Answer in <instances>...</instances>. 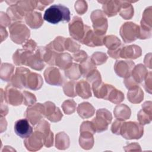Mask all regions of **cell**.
I'll list each match as a JSON object with an SVG mask.
<instances>
[{
  "mask_svg": "<svg viewBox=\"0 0 152 152\" xmlns=\"http://www.w3.org/2000/svg\"><path fill=\"white\" fill-rule=\"evenodd\" d=\"M124 121H121L119 119H117L115 120L111 126V131L113 132V134H116V135H119V130H120V128L121 126L122 125V124L123 123Z\"/></svg>",
  "mask_w": 152,
  "mask_h": 152,
  "instance_id": "obj_56",
  "label": "cell"
},
{
  "mask_svg": "<svg viewBox=\"0 0 152 152\" xmlns=\"http://www.w3.org/2000/svg\"><path fill=\"white\" fill-rule=\"evenodd\" d=\"M34 130L39 131L42 132L43 135L44 145L49 148L53 145V134L50 131V124L45 120H41L35 126Z\"/></svg>",
  "mask_w": 152,
  "mask_h": 152,
  "instance_id": "obj_14",
  "label": "cell"
},
{
  "mask_svg": "<svg viewBox=\"0 0 152 152\" xmlns=\"http://www.w3.org/2000/svg\"><path fill=\"white\" fill-rule=\"evenodd\" d=\"M0 24L1 27H7L10 26L11 24L10 18L7 14H5L4 12L1 11L0 12Z\"/></svg>",
  "mask_w": 152,
  "mask_h": 152,
  "instance_id": "obj_54",
  "label": "cell"
},
{
  "mask_svg": "<svg viewBox=\"0 0 152 152\" xmlns=\"http://www.w3.org/2000/svg\"><path fill=\"white\" fill-rule=\"evenodd\" d=\"M134 66L135 64L131 61H116L114 70L119 77L126 78L131 75Z\"/></svg>",
  "mask_w": 152,
  "mask_h": 152,
  "instance_id": "obj_16",
  "label": "cell"
},
{
  "mask_svg": "<svg viewBox=\"0 0 152 152\" xmlns=\"http://www.w3.org/2000/svg\"><path fill=\"white\" fill-rule=\"evenodd\" d=\"M53 1H36V8L42 11L47 5L52 3Z\"/></svg>",
  "mask_w": 152,
  "mask_h": 152,
  "instance_id": "obj_57",
  "label": "cell"
},
{
  "mask_svg": "<svg viewBox=\"0 0 152 152\" xmlns=\"http://www.w3.org/2000/svg\"><path fill=\"white\" fill-rule=\"evenodd\" d=\"M45 117L52 122H56L62 119L63 114L58 107L52 102H46L44 104Z\"/></svg>",
  "mask_w": 152,
  "mask_h": 152,
  "instance_id": "obj_17",
  "label": "cell"
},
{
  "mask_svg": "<svg viewBox=\"0 0 152 152\" xmlns=\"http://www.w3.org/2000/svg\"><path fill=\"white\" fill-rule=\"evenodd\" d=\"M69 138L64 132H60L55 137V147L59 150H65L69 146Z\"/></svg>",
  "mask_w": 152,
  "mask_h": 152,
  "instance_id": "obj_39",
  "label": "cell"
},
{
  "mask_svg": "<svg viewBox=\"0 0 152 152\" xmlns=\"http://www.w3.org/2000/svg\"><path fill=\"white\" fill-rule=\"evenodd\" d=\"M76 83L74 81H69L65 83L63 87V90L65 94L71 97H74L77 96L75 91Z\"/></svg>",
  "mask_w": 152,
  "mask_h": 152,
  "instance_id": "obj_44",
  "label": "cell"
},
{
  "mask_svg": "<svg viewBox=\"0 0 152 152\" xmlns=\"http://www.w3.org/2000/svg\"><path fill=\"white\" fill-rule=\"evenodd\" d=\"M90 18L93 23V31L99 36H103L108 27L107 20L103 11L100 10L93 11L90 15Z\"/></svg>",
  "mask_w": 152,
  "mask_h": 152,
  "instance_id": "obj_4",
  "label": "cell"
},
{
  "mask_svg": "<svg viewBox=\"0 0 152 152\" xmlns=\"http://www.w3.org/2000/svg\"><path fill=\"white\" fill-rule=\"evenodd\" d=\"M43 75L46 82L50 85L61 86L64 83V80L59 69L55 66L46 69Z\"/></svg>",
  "mask_w": 152,
  "mask_h": 152,
  "instance_id": "obj_13",
  "label": "cell"
},
{
  "mask_svg": "<svg viewBox=\"0 0 152 152\" xmlns=\"http://www.w3.org/2000/svg\"><path fill=\"white\" fill-rule=\"evenodd\" d=\"M151 7L147 8L142 14V18L139 26L138 39H148L151 35Z\"/></svg>",
  "mask_w": 152,
  "mask_h": 152,
  "instance_id": "obj_7",
  "label": "cell"
},
{
  "mask_svg": "<svg viewBox=\"0 0 152 152\" xmlns=\"http://www.w3.org/2000/svg\"><path fill=\"white\" fill-rule=\"evenodd\" d=\"M24 116L33 125L38 124L45 116V107L43 104L36 103L29 106L24 113Z\"/></svg>",
  "mask_w": 152,
  "mask_h": 152,
  "instance_id": "obj_9",
  "label": "cell"
},
{
  "mask_svg": "<svg viewBox=\"0 0 152 152\" xmlns=\"http://www.w3.org/2000/svg\"><path fill=\"white\" fill-rule=\"evenodd\" d=\"M23 103H24V104L28 106H31L34 104V103L36 102V97L34 96V94L27 91H23Z\"/></svg>",
  "mask_w": 152,
  "mask_h": 152,
  "instance_id": "obj_50",
  "label": "cell"
},
{
  "mask_svg": "<svg viewBox=\"0 0 152 152\" xmlns=\"http://www.w3.org/2000/svg\"><path fill=\"white\" fill-rule=\"evenodd\" d=\"M137 118L140 124L142 125L148 124L151 121V102L147 101L142 104V109L137 115Z\"/></svg>",
  "mask_w": 152,
  "mask_h": 152,
  "instance_id": "obj_22",
  "label": "cell"
},
{
  "mask_svg": "<svg viewBox=\"0 0 152 152\" xmlns=\"http://www.w3.org/2000/svg\"><path fill=\"white\" fill-rule=\"evenodd\" d=\"M30 71L26 68L20 66L15 69V72L11 78V84L18 88L22 89L24 87L27 75Z\"/></svg>",
  "mask_w": 152,
  "mask_h": 152,
  "instance_id": "obj_19",
  "label": "cell"
},
{
  "mask_svg": "<svg viewBox=\"0 0 152 152\" xmlns=\"http://www.w3.org/2000/svg\"><path fill=\"white\" fill-rule=\"evenodd\" d=\"M26 24L31 28L36 29L42 26L43 20L41 13L37 11H32L25 16Z\"/></svg>",
  "mask_w": 152,
  "mask_h": 152,
  "instance_id": "obj_26",
  "label": "cell"
},
{
  "mask_svg": "<svg viewBox=\"0 0 152 152\" xmlns=\"http://www.w3.org/2000/svg\"><path fill=\"white\" fill-rule=\"evenodd\" d=\"M87 26V25L84 24L80 17H74L68 25L70 36L74 40L80 42L85 34Z\"/></svg>",
  "mask_w": 152,
  "mask_h": 152,
  "instance_id": "obj_8",
  "label": "cell"
},
{
  "mask_svg": "<svg viewBox=\"0 0 152 152\" xmlns=\"http://www.w3.org/2000/svg\"><path fill=\"white\" fill-rule=\"evenodd\" d=\"M14 66L8 63H2L0 68V77L1 80L5 81H10L11 80L14 75Z\"/></svg>",
  "mask_w": 152,
  "mask_h": 152,
  "instance_id": "obj_36",
  "label": "cell"
},
{
  "mask_svg": "<svg viewBox=\"0 0 152 152\" xmlns=\"http://www.w3.org/2000/svg\"><path fill=\"white\" fill-rule=\"evenodd\" d=\"M104 37L96 34L88 26L85 34L80 42L90 47L103 46Z\"/></svg>",
  "mask_w": 152,
  "mask_h": 152,
  "instance_id": "obj_15",
  "label": "cell"
},
{
  "mask_svg": "<svg viewBox=\"0 0 152 152\" xmlns=\"http://www.w3.org/2000/svg\"><path fill=\"white\" fill-rule=\"evenodd\" d=\"M14 131L18 136L22 138H26L32 134L33 128L27 119H21L15 122Z\"/></svg>",
  "mask_w": 152,
  "mask_h": 152,
  "instance_id": "obj_18",
  "label": "cell"
},
{
  "mask_svg": "<svg viewBox=\"0 0 152 152\" xmlns=\"http://www.w3.org/2000/svg\"><path fill=\"white\" fill-rule=\"evenodd\" d=\"M144 128L142 125L137 122H123L120 130L119 135H121L126 140L140 139L143 135Z\"/></svg>",
  "mask_w": 152,
  "mask_h": 152,
  "instance_id": "obj_3",
  "label": "cell"
},
{
  "mask_svg": "<svg viewBox=\"0 0 152 152\" xmlns=\"http://www.w3.org/2000/svg\"><path fill=\"white\" fill-rule=\"evenodd\" d=\"M75 91L77 95L84 99L91 97V87L90 83L86 80H81L76 83Z\"/></svg>",
  "mask_w": 152,
  "mask_h": 152,
  "instance_id": "obj_28",
  "label": "cell"
},
{
  "mask_svg": "<svg viewBox=\"0 0 152 152\" xmlns=\"http://www.w3.org/2000/svg\"><path fill=\"white\" fill-rule=\"evenodd\" d=\"M15 6L20 15L24 17L36 8V1H17Z\"/></svg>",
  "mask_w": 152,
  "mask_h": 152,
  "instance_id": "obj_27",
  "label": "cell"
},
{
  "mask_svg": "<svg viewBox=\"0 0 152 152\" xmlns=\"http://www.w3.org/2000/svg\"><path fill=\"white\" fill-rule=\"evenodd\" d=\"M64 45L65 50L74 53L78 51L80 48V45L77 43L75 40L70 37L65 39Z\"/></svg>",
  "mask_w": 152,
  "mask_h": 152,
  "instance_id": "obj_47",
  "label": "cell"
},
{
  "mask_svg": "<svg viewBox=\"0 0 152 152\" xmlns=\"http://www.w3.org/2000/svg\"><path fill=\"white\" fill-rule=\"evenodd\" d=\"M70 11L66 7L61 4L51 5L45 12L43 19L46 21L56 24L61 21H70Z\"/></svg>",
  "mask_w": 152,
  "mask_h": 152,
  "instance_id": "obj_1",
  "label": "cell"
},
{
  "mask_svg": "<svg viewBox=\"0 0 152 152\" xmlns=\"http://www.w3.org/2000/svg\"><path fill=\"white\" fill-rule=\"evenodd\" d=\"M65 74L68 78L71 80L74 81L79 79L81 76L79 64L72 63L70 66L65 70Z\"/></svg>",
  "mask_w": 152,
  "mask_h": 152,
  "instance_id": "obj_40",
  "label": "cell"
},
{
  "mask_svg": "<svg viewBox=\"0 0 152 152\" xmlns=\"http://www.w3.org/2000/svg\"><path fill=\"white\" fill-rule=\"evenodd\" d=\"M127 97L128 100L132 103H140L144 98V93L138 86H136L128 90Z\"/></svg>",
  "mask_w": 152,
  "mask_h": 152,
  "instance_id": "obj_31",
  "label": "cell"
},
{
  "mask_svg": "<svg viewBox=\"0 0 152 152\" xmlns=\"http://www.w3.org/2000/svg\"><path fill=\"white\" fill-rule=\"evenodd\" d=\"M16 4V3H15ZM11 5L8 7L7 10V14L8 15V17L10 18L11 20L17 21V20H20L23 18V17H22L20 14L17 11L15 4Z\"/></svg>",
  "mask_w": 152,
  "mask_h": 152,
  "instance_id": "obj_48",
  "label": "cell"
},
{
  "mask_svg": "<svg viewBox=\"0 0 152 152\" xmlns=\"http://www.w3.org/2000/svg\"><path fill=\"white\" fill-rule=\"evenodd\" d=\"M86 78L87 81L91 84H93L99 81H102L101 75L99 71L96 69H94L90 72Z\"/></svg>",
  "mask_w": 152,
  "mask_h": 152,
  "instance_id": "obj_49",
  "label": "cell"
},
{
  "mask_svg": "<svg viewBox=\"0 0 152 152\" xmlns=\"http://www.w3.org/2000/svg\"><path fill=\"white\" fill-rule=\"evenodd\" d=\"M74 7L75 9V11L79 15L84 14L87 11L88 8L87 2L86 1L83 0L77 1L75 3Z\"/></svg>",
  "mask_w": 152,
  "mask_h": 152,
  "instance_id": "obj_51",
  "label": "cell"
},
{
  "mask_svg": "<svg viewBox=\"0 0 152 152\" xmlns=\"http://www.w3.org/2000/svg\"><path fill=\"white\" fill-rule=\"evenodd\" d=\"M113 86L99 81L91 84V88L94 96L99 99H103L106 100L109 91Z\"/></svg>",
  "mask_w": 152,
  "mask_h": 152,
  "instance_id": "obj_21",
  "label": "cell"
},
{
  "mask_svg": "<svg viewBox=\"0 0 152 152\" xmlns=\"http://www.w3.org/2000/svg\"><path fill=\"white\" fill-rule=\"evenodd\" d=\"M43 83V78L40 74L30 71L27 75L24 87L33 90H37L42 87Z\"/></svg>",
  "mask_w": 152,
  "mask_h": 152,
  "instance_id": "obj_20",
  "label": "cell"
},
{
  "mask_svg": "<svg viewBox=\"0 0 152 152\" xmlns=\"http://www.w3.org/2000/svg\"><path fill=\"white\" fill-rule=\"evenodd\" d=\"M7 36H8V33L5 29V27L1 26V42H2L4 40H5L7 37Z\"/></svg>",
  "mask_w": 152,
  "mask_h": 152,
  "instance_id": "obj_60",
  "label": "cell"
},
{
  "mask_svg": "<svg viewBox=\"0 0 152 152\" xmlns=\"http://www.w3.org/2000/svg\"><path fill=\"white\" fill-rule=\"evenodd\" d=\"M103 45L108 49V50H115L119 49L121 46V42L114 35H108L103 38Z\"/></svg>",
  "mask_w": 152,
  "mask_h": 152,
  "instance_id": "obj_38",
  "label": "cell"
},
{
  "mask_svg": "<svg viewBox=\"0 0 152 152\" xmlns=\"http://www.w3.org/2000/svg\"><path fill=\"white\" fill-rule=\"evenodd\" d=\"M141 49L139 46L136 45L126 46L121 48L120 58L134 59L141 56Z\"/></svg>",
  "mask_w": 152,
  "mask_h": 152,
  "instance_id": "obj_24",
  "label": "cell"
},
{
  "mask_svg": "<svg viewBox=\"0 0 152 152\" xmlns=\"http://www.w3.org/2000/svg\"><path fill=\"white\" fill-rule=\"evenodd\" d=\"M58 53L48 49L46 47L44 48L43 58L44 62L50 65H55V59Z\"/></svg>",
  "mask_w": 152,
  "mask_h": 152,
  "instance_id": "obj_43",
  "label": "cell"
},
{
  "mask_svg": "<svg viewBox=\"0 0 152 152\" xmlns=\"http://www.w3.org/2000/svg\"><path fill=\"white\" fill-rule=\"evenodd\" d=\"M124 99V94L120 90H117L115 87H112L107 96V99L115 104H119Z\"/></svg>",
  "mask_w": 152,
  "mask_h": 152,
  "instance_id": "obj_41",
  "label": "cell"
},
{
  "mask_svg": "<svg viewBox=\"0 0 152 152\" xmlns=\"http://www.w3.org/2000/svg\"><path fill=\"white\" fill-rule=\"evenodd\" d=\"M72 57L75 61L81 63L86 60L88 56L85 51L81 50L74 53Z\"/></svg>",
  "mask_w": 152,
  "mask_h": 152,
  "instance_id": "obj_53",
  "label": "cell"
},
{
  "mask_svg": "<svg viewBox=\"0 0 152 152\" xmlns=\"http://www.w3.org/2000/svg\"><path fill=\"white\" fill-rule=\"evenodd\" d=\"M24 144L28 151L39 150L44 145L43 135L41 132L35 130L30 137L25 138Z\"/></svg>",
  "mask_w": 152,
  "mask_h": 152,
  "instance_id": "obj_12",
  "label": "cell"
},
{
  "mask_svg": "<svg viewBox=\"0 0 152 152\" xmlns=\"http://www.w3.org/2000/svg\"><path fill=\"white\" fill-rule=\"evenodd\" d=\"M10 36L12 41L17 44H21L28 40L30 31L21 21H16L9 26Z\"/></svg>",
  "mask_w": 152,
  "mask_h": 152,
  "instance_id": "obj_2",
  "label": "cell"
},
{
  "mask_svg": "<svg viewBox=\"0 0 152 152\" xmlns=\"http://www.w3.org/2000/svg\"><path fill=\"white\" fill-rule=\"evenodd\" d=\"M23 48L24 50L34 53L37 49V44L35 41L32 39H28L23 45Z\"/></svg>",
  "mask_w": 152,
  "mask_h": 152,
  "instance_id": "obj_52",
  "label": "cell"
},
{
  "mask_svg": "<svg viewBox=\"0 0 152 152\" xmlns=\"http://www.w3.org/2000/svg\"><path fill=\"white\" fill-rule=\"evenodd\" d=\"M79 137V144L81 148L85 150L91 149L94 145V134L93 132L88 130H81Z\"/></svg>",
  "mask_w": 152,
  "mask_h": 152,
  "instance_id": "obj_25",
  "label": "cell"
},
{
  "mask_svg": "<svg viewBox=\"0 0 152 152\" xmlns=\"http://www.w3.org/2000/svg\"><path fill=\"white\" fill-rule=\"evenodd\" d=\"M121 48H120L119 49L115 50H107V53L109 55V56H110L112 58L114 59H118L120 58V52H121Z\"/></svg>",
  "mask_w": 152,
  "mask_h": 152,
  "instance_id": "obj_58",
  "label": "cell"
},
{
  "mask_svg": "<svg viewBox=\"0 0 152 152\" xmlns=\"http://www.w3.org/2000/svg\"><path fill=\"white\" fill-rule=\"evenodd\" d=\"M77 111L82 119H87L94 114L95 109L90 103L83 102L78 104Z\"/></svg>",
  "mask_w": 152,
  "mask_h": 152,
  "instance_id": "obj_32",
  "label": "cell"
},
{
  "mask_svg": "<svg viewBox=\"0 0 152 152\" xmlns=\"http://www.w3.org/2000/svg\"><path fill=\"white\" fill-rule=\"evenodd\" d=\"M107 58L108 57L106 54L101 52H94L90 57L92 62L95 65H99L105 63L107 60Z\"/></svg>",
  "mask_w": 152,
  "mask_h": 152,
  "instance_id": "obj_45",
  "label": "cell"
},
{
  "mask_svg": "<svg viewBox=\"0 0 152 152\" xmlns=\"http://www.w3.org/2000/svg\"><path fill=\"white\" fill-rule=\"evenodd\" d=\"M102 4L103 12L109 17L116 15L121 8V1H99Z\"/></svg>",
  "mask_w": 152,
  "mask_h": 152,
  "instance_id": "obj_23",
  "label": "cell"
},
{
  "mask_svg": "<svg viewBox=\"0 0 152 152\" xmlns=\"http://www.w3.org/2000/svg\"><path fill=\"white\" fill-rule=\"evenodd\" d=\"M112 119L111 113L106 109H100L96 112V116L91 121L95 128L96 132H101L108 128Z\"/></svg>",
  "mask_w": 152,
  "mask_h": 152,
  "instance_id": "obj_5",
  "label": "cell"
},
{
  "mask_svg": "<svg viewBox=\"0 0 152 152\" xmlns=\"http://www.w3.org/2000/svg\"><path fill=\"white\" fill-rule=\"evenodd\" d=\"M131 2L132 1H121L119 15L125 20H129L134 15V8Z\"/></svg>",
  "mask_w": 152,
  "mask_h": 152,
  "instance_id": "obj_35",
  "label": "cell"
},
{
  "mask_svg": "<svg viewBox=\"0 0 152 152\" xmlns=\"http://www.w3.org/2000/svg\"><path fill=\"white\" fill-rule=\"evenodd\" d=\"M119 33L125 43H131L139 37V26L132 22H126L121 27Z\"/></svg>",
  "mask_w": 152,
  "mask_h": 152,
  "instance_id": "obj_6",
  "label": "cell"
},
{
  "mask_svg": "<svg viewBox=\"0 0 152 152\" xmlns=\"http://www.w3.org/2000/svg\"><path fill=\"white\" fill-rule=\"evenodd\" d=\"M148 71L145 66L141 64H139L134 67L131 76L134 81L138 84L142 83Z\"/></svg>",
  "mask_w": 152,
  "mask_h": 152,
  "instance_id": "obj_30",
  "label": "cell"
},
{
  "mask_svg": "<svg viewBox=\"0 0 152 152\" xmlns=\"http://www.w3.org/2000/svg\"><path fill=\"white\" fill-rule=\"evenodd\" d=\"M113 113L117 119L125 121L129 118L131 113L130 108L125 104H117L114 108Z\"/></svg>",
  "mask_w": 152,
  "mask_h": 152,
  "instance_id": "obj_33",
  "label": "cell"
},
{
  "mask_svg": "<svg viewBox=\"0 0 152 152\" xmlns=\"http://www.w3.org/2000/svg\"><path fill=\"white\" fill-rule=\"evenodd\" d=\"M72 64V57L66 52L58 53L55 59V65L58 66L60 69L65 70Z\"/></svg>",
  "mask_w": 152,
  "mask_h": 152,
  "instance_id": "obj_29",
  "label": "cell"
},
{
  "mask_svg": "<svg viewBox=\"0 0 152 152\" xmlns=\"http://www.w3.org/2000/svg\"><path fill=\"white\" fill-rule=\"evenodd\" d=\"M44 48L43 46L38 47L36 51L28 56L26 65L37 71L43 69L45 66L43 58Z\"/></svg>",
  "mask_w": 152,
  "mask_h": 152,
  "instance_id": "obj_10",
  "label": "cell"
},
{
  "mask_svg": "<svg viewBox=\"0 0 152 152\" xmlns=\"http://www.w3.org/2000/svg\"><path fill=\"white\" fill-rule=\"evenodd\" d=\"M65 37L62 36H58L55 39L50 42L46 46L48 49H50L56 53H62L65 50Z\"/></svg>",
  "mask_w": 152,
  "mask_h": 152,
  "instance_id": "obj_37",
  "label": "cell"
},
{
  "mask_svg": "<svg viewBox=\"0 0 152 152\" xmlns=\"http://www.w3.org/2000/svg\"><path fill=\"white\" fill-rule=\"evenodd\" d=\"M33 53L29 51L23 49H17L13 54L12 60L17 66L26 65L28 56Z\"/></svg>",
  "mask_w": 152,
  "mask_h": 152,
  "instance_id": "obj_34",
  "label": "cell"
},
{
  "mask_svg": "<svg viewBox=\"0 0 152 152\" xmlns=\"http://www.w3.org/2000/svg\"><path fill=\"white\" fill-rule=\"evenodd\" d=\"M11 84L7 85L4 91L5 102L12 106L20 105L23 102V95Z\"/></svg>",
  "mask_w": 152,
  "mask_h": 152,
  "instance_id": "obj_11",
  "label": "cell"
},
{
  "mask_svg": "<svg viewBox=\"0 0 152 152\" xmlns=\"http://www.w3.org/2000/svg\"><path fill=\"white\" fill-rule=\"evenodd\" d=\"M79 66L81 76L85 78L90 72H91L92 70L94 69H96V65L92 62L90 57H88V58L86 60L81 62L80 64L79 65Z\"/></svg>",
  "mask_w": 152,
  "mask_h": 152,
  "instance_id": "obj_42",
  "label": "cell"
},
{
  "mask_svg": "<svg viewBox=\"0 0 152 152\" xmlns=\"http://www.w3.org/2000/svg\"><path fill=\"white\" fill-rule=\"evenodd\" d=\"M144 81V88L145 89L146 91L148 92L149 93H151V72L150 71L146 75Z\"/></svg>",
  "mask_w": 152,
  "mask_h": 152,
  "instance_id": "obj_55",
  "label": "cell"
},
{
  "mask_svg": "<svg viewBox=\"0 0 152 152\" xmlns=\"http://www.w3.org/2000/svg\"><path fill=\"white\" fill-rule=\"evenodd\" d=\"M8 111V108L6 104H4L2 102H1V117L5 116L7 115Z\"/></svg>",
  "mask_w": 152,
  "mask_h": 152,
  "instance_id": "obj_59",
  "label": "cell"
},
{
  "mask_svg": "<svg viewBox=\"0 0 152 152\" xmlns=\"http://www.w3.org/2000/svg\"><path fill=\"white\" fill-rule=\"evenodd\" d=\"M61 106L64 112L66 115H71L76 110V103L72 99L65 100Z\"/></svg>",
  "mask_w": 152,
  "mask_h": 152,
  "instance_id": "obj_46",
  "label": "cell"
}]
</instances>
